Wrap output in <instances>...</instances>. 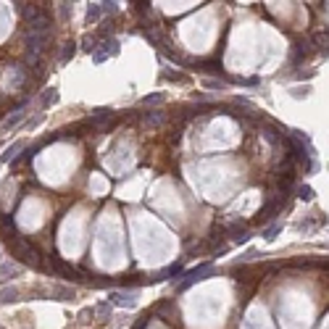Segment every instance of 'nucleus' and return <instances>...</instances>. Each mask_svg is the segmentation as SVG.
<instances>
[{
    "instance_id": "f257e3e1",
    "label": "nucleus",
    "mask_w": 329,
    "mask_h": 329,
    "mask_svg": "<svg viewBox=\"0 0 329 329\" xmlns=\"http://www.w3.org/2000/svg\"><path fill=\"white\" fill-rule=\"evenodd\" d=\"M8 250H11L13 258H19L24 266H29V269H40L45 274H50V266L42 261V253L29 240H16L13 245H8Z\"/></svg>"
},
{
    "instance_id": "f03ea898",
    "label": "nucleus",
    "mask_w": 329,
    "mask_h": 329,
    "mask_svg": "<svg viewBox=\"0 0 329 329\" xmlns=\"http://www.w3.org/2000/svg\"><path fill=\"white\" fill-rule=\"evenodd\" d=\"M216 274V269L211 266V261H206V263H200V266H195V269H190V271H184L182 274V282H179V292L182 290H187V287H193L195 282H203V279H208V277H213Z\"/></svg>"
},
{
    "instance_id": "7ed1b4c3",
    "label": "nucleus",
    "mask_w": 329,
    "mask_h": 329,
    "mask_svg": "<svg viewBox=\"0 0 329 329\" xmlns=\"http://www.w3.org/2000/svg\"><path fill=\"white\" fill-rule=\"evenodd\" d=\"M50 274H58V277H64V279H71V282L79 279V274H76L74 266L66 263L64 258H58V256H50Z\"/></svg>"
},
{
    "instance_id": "20e7f679",
    "label": "nucleus",
    "mask_w": 329,
    "mask_h": 329,
    "mask_svg": "<svg viewBox=\"0 0 329 329\" xmlns=\"http://www.w3.org/2000/svg\"><path fill=\"white\" fill-rule=\"evenodd\" d=\"M108 300H111V306H119V308H137V292L134 290H114Z\"/></svg>"
},
{
    "instance_id": "39448f33",
    "label": "nucleus",
    "mask_w": 329,
    "mask_h": 329,
    "mask_svg": "<svg viewBox=\"0 0 329 329\" xmlns=\"http://www.w3.org/2000/svg\"><path fill=\"white\" fill-rule=\"evenodd\" d=\"M119 53V42L116 40H103L100 45H95V50H92V61L95 64H103L105 58H111Z\"/></svg>"
},
{
    "instance_id": "423d86ee",
    "label": "nucleus",
    "mask_w": 329,
    "mask_h": 329,
    "mask_svg": "<svg viewBox=\"0 0 329 329\" xmlns=\"http://www.w3.org/2000/svg\"><path fill=\"white\" fill-rule=\"evenodd\" d=\"M48 42H50V32L48 35H26V50L29 56H40L45 48H48Z\"/></svg>"
},
{
    "instance_id": "0eeeda50",
    "label": "nucleus",
    "mask_w": 329,
    "mask_h": 329,
    "mask_svg": "<svg viewBox=\"0 0 329 329\" xmlns=\"http://www.w3.org/2000/svg\"><path fill=\"white\" fill-rule=\"evenodd\" d=\"M0 229H3V237H6V242L8 245H13L16 240H21V234H19V229H16V222H13V216H0Z\"/></svg>"
},
{
    "instance_id": "6e6552de",
    "label": "nucleus",
    "mask_w": 329,
    "mask_h": 329,
    "mask_svg": "<svg viewBox=\"0 0 329 329\" xmlns=\"http://www.w3.org/2000/svg\"><path fill=\"white\" fill-rule=\"evenodd\" d=\"M26 29H29V35H48L50 32V16H48V13H40L37 19L29 21Z\"/></svg>"
},
{
    "instance_id": "1a4fd4ad",
    "label": "nucleus",
    "mask_w": 329,
    "mask_h": 329,
    "mask_svg": "<svg viewBox=\"0 0 329 329\" xmlns=\"http://www.w3.org/2000/svg\"><path fill=\"white\" fill-rule=\"evenodd\" d=\"M155 316H161V319H166L169 324H177L179 321V311H177V306L174 303H161V306H155Z\"/></svg>"
},
{
    "instance_id": "9d476101",
    "label": "nucleus",
    "mask_w": 329,
    "mask_h": 329,
    "mask_svg": "<svg viewBox=\"0 0 329 329\" xmlns=\"http://www.w3.org/2000/svg\"><path fill=\"white\" fill-rule=\"evenodd\" d=\"M182 274H184V263H182V261H177V263H171L169 269L158 271V274H155L150 282H166L169 277H182Z\"/></svg>"
},
{
    "instance_id": "9b49d317",
    "label": "nucleus",
    "mask_w": 329,
    "mask_h": 329,
    "mask_svg": "<svg viewBox=\"0 0 329 329\" xmlns=\"http://www.w3.org/2000/svg\"><path fill=\"white\" fill-rule=\"evenodd\" d=\"M45 297H53V300H74L76 290L74 287H50L45 292Z\"/></svg>"
},
{
    "instance_id": "f8f14e48",
    "label": "nucleus",
    "mask_w": 329,
    "mask_h": 329,
    "mask_svg": "<svg viewBox=\"0 0 329 329\" xmlns=\"http://www.w3.org/2000/svg\"><path fill=\"white\" fill-rule=\"evenodd\" d=\"M24 108H26V100H21V103H19V108H16V111H13V114H11V116L3 121V124H0V129H3V132H8V129H13V127H16V124L24 119Z\"/></svg>"
},
{
    "instance_id": "ddd939ff",
    "label": "nucleus",
    "mask_w": 329,
    "mask_h": 329,
    "mask_svg": "<svg viewBox=\"0 0 329 329\" xmlns=\"http://www.w3.org/2000/svg\"><path fill=\"white\" fill-rule=\"evenodd\" d=\"M308 53H311V45H308V40H297V42H295V48H292V64L297 66V64H300V61H303Z\"/></svg>"
},
{
    "instance_id": "4468645a",
    "label": "nucleus",
    "mask_w": 329,
    "mask_h": 329,
    "mask_svg": "<svg viewBox=\"0 0 329 329\" xmlns=\"http://www.w3.org/2000/svg\"><path fill=\"white\" fill-rule=\"evenodd\" d=\"M19 274H21V266H16V263H0V282L16 279Z\"/></svg>"
},
{
    "instance_id": "2eb2a0df",
    "label": "nucleus",
    "mask_w": 329,
    "mask_h": 329,
    "mask_svg": "<svg viewBox=\"0 0 329 329\" xmlns=\"http://www.w3.org/2000/svg\"><path fill=\"white\" fill-rule=\"evenodd\" d=\"M40 13H42V8H40L37 3H24V6H21V16L26 19V24L32 21V19H37Z\"/></svg>"
},
{
    "instance_id": "dca6fc26",
    "label": "nucleus",
    "mask_w": 329,
    "mask_h": 329,
    "mask_svg": "<svg viewBox=\"0 0 329 329\" xmlns=\"http://www.w3.org/2000/svg\"><path fill=\"white\" fill-rule=\"evenodd\" d=\"M227 232H229V237H232L234 242H248V229H245L242 224H232Z\"/></svg>"
},
{
    "instance_id": "f3484780",
    "label": "nucleus",
    "mask_w": 329,
    "mask_h": 329,
    "mask_svg": "<svg viewBox=\"0 0 329 329\" xmlns=\"http://www.w3.org/2000/svg\"><path fill=\"white\" fill-rule=\"evenodd\" d=\"M40 103H42V108H50V105H56V103H58V90H56V87L45 90V92H42V98H40Z\"/></svg>"
},
{
    "instance_id": "a211bd4d",
    "label": "nucleus",
    "mask_w": 329,
    "mask_h": 329,
    "mask_svg": "<svg viewBox=\"0 0 329 329\" xmlns=\"http://www.w3.org/2000/svg\"><path fill=\"white\" fill-rule=\"evenodd\" d=\"M19 290L16 287H6V290H0V303H16L19 300Z\"/></svg>"
},
{
    "instance_id": "6ab92c4d",
    "label": "nucleus",
    "mask_w": 329,
    "mask_h": 329,
    "mask_svg": "<svg viewBox=\"0 0 329 329\" xmlns=\"http://www.w3.org/2000/svg\"><path fill=\"white\" fill-rule=\"evenodd\" d=\"M100 16H103L100 3H90V6H87V24H95V21H100Z\"/></svg>"
},
{
    "instance_id": "aec40b11",
    "label": "nucleus",
    "mask_w": 329,
    "mask_h": 329,
    "mask_svg": "<svg viewBox=\"0 0 329 329\" xmlns=\"http://www.w3.org/2000/svg\"><path fill=\"white\" fill-rule=\"evenodd\" d=\"M21 148H24V143H13V145L3 153V158H0V161H3V163H8V161H11V163H16V153H19Z\"/></svg>"
},
{
    "instance_id": "412c9836",
    "label": "nucleus",
    "mask_w": 329,
    "mask_h": 329,
    "mask_svg": "<svg viewBox=\"0 0 329 329\" xmlns=\"http://www.w3.org/2000/svg\"><path fill=\"white\" fill-rule=\"evenodd\" d=\"M74 53H76V42H66L64 53H61V64H69V61L74 58Z\"/></svg>"
},
{
    "instance_id": "4be33fe9",
    "label": "nucleus",
    "mask_w": 329,
    "mask_h": 329,
    "mask_svg": "<svg viewBox=\"0 0 329 329\" xmlns=\"http://www.w3.org/2000/svg\"><path fill=\"white\" fill-rule=\"evenodd\" d=\"M87 282L92 287H114V279H108V277H90Z\"/></svg>"
},
{
    "instance_id": "5701e85b",
    "label": "nucleus",
    "mask_w": 329,
    "mask_h": 329,
    "mask_svg": "<svg viewBox=\"0 0 329 329\" xmlns=\"http://www.w3.org/2000/svg\"><path fill=\"white\" fill-rule=\"evenodd\" d=\"M163 119H166V116H163L161 111H150V114H145V121H148V124H155V127H158V124H163Z\"/></svg>"
},
{
    "instance_id": "b1692460",
    "label": "nucleus",
    "mask_w": 329,
    "mask_h": 329,
    "mask_svg": "<svg viewBox=\"0 0 329 329\" xmlns=\"http://www.w3.org/2000/svg\"><path fill=\"white\" fill-rule=\"evenodd\" d=\"M279 232H282V224L277 222V224H271L269 229L263 232V237H266V240H277V234H279Z\"/></svg>"
},
{
    "instance_id": "393cba45",
    "label": "nucleus",
    "mask_w": 329,
    "mask_h": 329,
    "mask_svg": "<svg viewBox=\"0 0 329 329\" xmlns=\"http://www.w3.org/2000/svg\"><path fill=\"white\" fill-rule=\"evenodd\" d=\"M297 198L300 200H313V190L308 184H303V187H297Z\"/></svg>"
},
{
    "instance_id": "a878e982",
    "label": "nucleus",
    "mask_w": 329,
    "mask_h": 329,
    "mask_svg": "<svg viewBox=\"0 0 329 329\" xmlns=\"http://www.w3.org/2000/svg\"><path fill=\"white\" fill-rule=\"evenodd\" d=\"M100 11L103 13H116L119 11V3H111V0H108V3H100Z\"/></svg>"
},
{
    "instance_id": "bb28decb",
    "label": "nucleus",
    "mask_w": 329,
    "mask_h": 329,
    "mask_svg": "<svg viewBox=\"0 0 329 329\" xmlns=\"http://www.w3.org/2000/svg\"><path fill=\"white\" fill-rule=\"evenodd\" d=\"M263 137H266V140H269V143H271V145H277V143H282V137H277V134H274V129H263Z\"/></svg>"
},
{
    "instance_id": "cd10ccee",
    "label": "nucleus",
    "mask_w": 329,
    "mask_h": 329,
    "mask_svg": "<svg viewBox=\"0 0 329 329\" xmlns=\"http://www.w3.org/2000/svg\"><path fill=\"white\" fill-rule=\"evenodd\" d=\"M58 6H61V16L69 19V16H71V11H74V6H71V3H58Z\"/></svg>"
},
{
    "instance_id": "c85d7f7f",
    "label": "nucleus",
    "mask_w": 329,
    "mask_h": 329,
    "mask_svg": "<svg viewBox=\"0 0 329 329\" xmlns=\"http://www.w3.org/2000/svg\"><path fill=\"white\" fill-rule=\"evenodd\" d=\"M145 103H163V92H153V95H145Z\"/></svg>"
},
{
    "instance_id": "c756f323",
    "label": "nucleus",
    "mask_w": 329,
    "mask_h": 329,
    "mask_svg": "<svg viewBox=\"0 0 329 329\" xmlns=\"http://www.w3.org/2000/svg\"><path fill=\"white\" fill-rule=\"evenodd\" d=\"M134 11L143 13V16H148V13H150V3H134Z\"/></svg>"
},
{
    "instance_id": "7c9ffc66",
    "label": "nucleus",
    "mask_w": 329,
    "mask_h": 329,
    "mask_svg": "<svg viewBox=\"0 0 329 329\" xmlns=\"http://www.w3.org/2000/svg\"><path fill=\"white\" fill-rule=\"evenodd\" d=\"M308 95V87H295L292 90V98H306Z\"/></svg>"
},
{
    "instance_id": "2f4dec72",
    "label": "nucleus",
    "mask_w": 329,
    "mask_h": 329,
    "mask_svg": "<svg viewBox=\"0 0 329 329\" xmlns=\"http://www.w3.org/2000/svg\"><path fill=\"white\" fill-rule=\"evenodd\" d=\"M206 87H211V90H224V82H216V79H206Z\"/></svg>"
},
{
    "instance_id": "473e14b6",
    "label": "nucleus",
    "mask_w": 329,
    "mask_h": 329,
    "mask_svg": "<svg viewBox=\"0 0 329 329\" xmlns=\"http://www.w3.org/2000/svg\"><path fill=\"white\" fill-rule=\"evenodd\" d=\"M40 121H42V114H40V116H35L32 121H26V124H24V127H26V129H35V127H37V124H40Z\"/></svg>"
}]
</instances>
